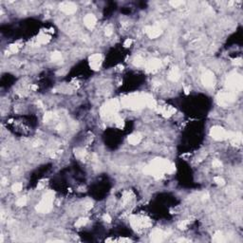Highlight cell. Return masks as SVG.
<instances>
[{"label":"cell","mask_w":243,"mask_h":243,"mask_svg":"<svg viewBox=\"0 0 243 243\" xmlns=\"http://www.w3.org/2000/svg\"><path fill=\"white\" fill-rule=\"evenodd\" d=\"M226 87L230 91H233V92H238L241 91L243 88V78L242 75L238 73V72H231L230 74H228L226 78Z\"/></svg>","instance_id":"277c9868"},{"label":"cell","mask_w":243,"mask_h":243,"mask_svg":"<svg viewBox=\"0 0 243 243\" xmlns=\"http://www.w3.org/2000/svg\"><path fill=\"white\" fill-rule=\"evenodd\" d=\"M113 121H114V123H115V125H116L117 127H119V128H121V129H122V128H124V126H125L124 119L122 118V117H120L118 114L114 117Z\"/></svg>","instance_id":"d4e9b609"},{"label":"cell","mask_w":243,"mask_h":243,"mask_svg":"<svg viewBox=\"0 0 243 243\" xmlns=\"http://www.w3.org/2000/svg\"><path fill=\"white\" fill-rule=\"evenodd\" d=\"M113 33V28L111 25H107L106 28V36H111Z\"/></svg>","instance_id":"d590c367"},{"label":"cell","mask_w":243,"mask_h":243,"mask_svg":"<svg viewBox=\"0 0 243 243\" xmlns=\"http://www.w3.org/2000/svg\"><path fill=\"white\" fill-rule=\"evenodd\" d=\"M50 40H51V35H48L47 33H41L37 38L39 44H48V42H50Z\"/></svg>","instance_id":"603a6c76"},{"label":"cell","mask_w":243,"mask_h":243,"mask_svg":"<svg viewBox=\"0 0 243 243\" xmlns=\"http://www.w3.org/2000/svg\"><path fill=\"white\" fill-rule=\"evenodd\" d=\"M88 62H89V66L91 69L93 70H99L102 62H103V56L100 53H94L88 58Z\"/></svg>","instance_id":"8fae6325"},{"label":"cell","mask_w":243,"mask_h":243,"mask_svg":"<svg viewBox=\"0 0 243 243\" xmlns=\"http://www.w3.org/2000/svg\"><path fill=\"white\" fill-rule=\"evenodd\" d=\"M145 105H146V106H148L152 109H155V110L158 107L157 102L155 101L153 97L149 94H145Z\"/></svg>","instance_id":"ffe728a7"},{"label":"cell","mask_w":243,"mask_h":243,"mask_svg":"<svg viewBox=\"0 0 243 243\" xmlns=\"http://www.w3.org/2000/svg\"><path fill=\"white\" fill-rule=\"evenodd\" d=\"M165 234L163 233V231L160 230V229H154L152 231V233L150 234V239L152 242H156L159 243L161 242L165 239Z\"/></svg>","instance_id":"2e32d148"},{"label":"cell","mask_w":243,"mask_h":243,"mask_svg":"<svg viewBox=\"0 0 243 243\" xmlns=\"http://www.w3.org/2000/svg\"><path fill=\"white\" fill-rule=\"evenodd\" d=\"M216 99H217V103L218 106L226 107L230 106L231 104H233L234 102H235L236 94L235 92H233V91H230V90H223L217 93Z\"/></svg>","instance_id":"8992f818"},{"label":"cell","mask_w":243,"mask_h":243,"mask_svg":"<svg viewBox=\"0 0 243 243\" xmlns=\"http://www.w3.org/2000/svg\"><path fill=\"white\" fill-rule=\"evenodd\" d=\"M201 83L207 88H211L216 85V76L211 70H206L201 75Z\"/></svg>","instance_id":"30bf717a"},{"label":"cell","mask_w":243,"mask_h":243,"mask_svg":"<svg viewBox=\"0 0 243 243\" xmlns=\"http://www.w3.org/2000/svg\"><path fill=\"white\" fill-rule=\"evenodd\" d=\"M53 118V113L52 112H46L44 115V122L48 123V121H51Z\"/></svg>","instance_id":"e575fe53"},{"label":"cell","mask_w":243,"mask_h":243,"mask_svg":"<svg viewBox=\"0 0 243 243\" xmlns=\"http://www.w3.org/2000/svg\"><path fill=\"white\" fill-rule=\"evenodd\" d=\"M51 58L53 62H57V61H60L61 59H62V54H61V52H59V51H54V52H52Z\"/></svg>","instance_id":"83f0119b"},{"label":"cell","mask_w":243,"mask_h":243,"mask_svg":"<svg viewBox=\"0 0 243 243\" xmlns=\"http://www.w3.org/2000/svg\"><path fill=\"white\" fill-rule=\"evenodd\" d=\"M180 77V69L178 66H173V68L168 72V79L172 82H177Z\"/></svg>","instance_id":"ac0fdd59"},{"label":"cell","mask_w":243,"mask_h":243,"mask_svg":"<svg viewBox=\"0 0 243 243\" xmlns=\"http://www.w3.org/2000/svg\"><path fill=\"white\" fill-rule=\"evenodd\" d=\"M178 242H184V241H188L187 239H184V238H180V239H178L177 240Z\"/></svg>","instance_id":"ee69618b"},{"label":"cell","mask_w":243,"mask_h":243,"mask_svg":"<svg viewBox=\"0 0 243 243\" xmlns=\"http://www.w3.org/2000/svg\"><path fill=\"white\" fill-rule=\"evenodd\" d=\"M210 136L215 140V141H224L227 138V131L220 125L213 126L210 130Z\"/></svg>","instance_id":"9c48e42d"},{"label":"cell","mask_w":243,"mask_h":243,"mask_svg":"<svg viewBox=\"0 0 243 243\" xmlns=\"http://www.w3.org/2000/svg\"><path fill=\"white\" fill-rule=\"evenodd\" d=\"M54 199V193L52 191L47 192L40 200V202L36 205V211L41 214H48L52 210V203Z\"/></svg>","instance_id":"5b68a950"},{"label":"cell","mask_w":243,"mask_h":243,"mask_svg":"<svg viewBox=\"0 0 243 243\" xmlns=\"http://www.w3.org/2000/svg\"><path fill=\"white\" fill-rule=\"evenodd\" d=\"M47 180H41L40 182H38V188L39 189H42V188H44L45 187V185L47 184V182H46Z\"/></svg>","instance_id":"60d3db41"},{"label":"cell","mask_w":243,"mask_h":243,"mask_svg":"<svg viewBox=\"0 0 243 243\" xmlns=\"http://www.w3.org/2000/svg\"><path fill=\"white\" fill-rule=\"evenodd\" d=\"M169 4L172 6L173 8H179L180 6L183 5L184 1H179V0H173V1H169Z\"/></svg>","instance_id":"f546056e"},{"label":"cell","mask_w":243,"mask_h":243,"mask_svg":"<svg viewBox=\"0 0 243 243\" xmlns=\"http://www.w3.org/2000/svg\"><path fill=\"white\" fill-rule=\"evenodd\" d=\"M121 106L132 109V110L142 109L144 106H146L145 105V94L132 93L127 95L121 100Z\"/></svg>","instance_id":"7a4b0ae2"},{"label":"cell","mask_w":243,"mask_h":243,"mask_svg":"<svg viewBox=\"0 0 243 243\" xmlns=\"http://www.w3.org/2000/svg\"><path fill=\"white\" fill-rule=\"evenodd\" d=\"M131 197H132V193H131V192H128V191L125 192V193H124V195H123V202H124L125 204L128 203V202L130 201V199L132 198Z\"/></svg>","instance_id":"4316f807"},{"label":"cell","mask_w":243,"mask_h":243,"mask_svg":"<svg viewBox=\"0 0 243 243\" xmlns=\"http://www.w3.org/2000/svg\"><path fill=\"white\" fill-rule=\"evenodd\" d=\"M74 155L76 158H78V159H80L81 161H84L87 158L88 153H87V151L83 148H76L74 150Z\"/></svg>","instance_id":"44dd1931"},{"label":"cell","mask_w":243,"mask_h":243,"mask_svg":"<svg viewBox=\"0 0 243 243\" xmlns=\"http://www.w3.org/2000/svg\"><path fill=\"white\" fill-rule=\"evenodd\" d=\"M88 222V220L87 217H82V218H79V220L76 221L75 223V226L77 228H81V227H84L87 225V223Z\"/></svg>","instance_id":"484cf974"},{"label":"cell","mask_w":243,"mask_h":243,"mask_svg":"<svg viewBox=\"0 0 243 243\" xmlns=\"http://www.w3.org/2000/svg\"><path fill=\"white\" fill-rule=\"evenodd\" d=\"M161 65H162V62L160 59L152 58L145 62L144 69L147 73H156L157 71H159L161 69Z\"/></svg>","instance_id":"ba28073f"},{"label":"cell","mask_w":243,"mask_h":243,"mask_svg":"<svg viewBox=\"0 0 243 243\" xmlns=\"http://www.w3.org/2000/svg\"><path fill=\"white\" fill-rule=\"evenodd\" d=\"M189 92H190V88L188 87H184V93L187 95V94H189Z\"/></svg>","instance_id":"7bdbcfd3"},{"label":"cell","mask_w":243,"mask_h":243,"mask_svg":"<svg viewBox=\"0 0 243 243\" xmlns=\"http://www.w3.org/2000/svg\"><path fill=\"white\" fill-rule=\"evenodd\" d=\"M188 224H189V220H182V221H180L179 224H178V227H179V229H180V230H185L186 228H187V225Z\"/></svg>","instance_id":"836d02e7"},{"label":"cell","mask_w":243,"mask_h":243,"mask_svg":"<svg viewBox=\"0 0 243 243\" xmlns=\"http://www.w3.org/2000/svg\"><path fill=\"white\" fill-rule=\"evenodd\" d=\"M103 220H104L106 222L109 223V222H111V217L109 216L108 214H105L104 217H103Z\"/></svg>","instance_id":"f35d334b"},{"label":"cell","mask_w":243,"mask_h":243,"mask_svg":"<svg viewBox=\"0 0 243 243\" xmlns=\"http://www.w3.org/2000/svg\"><path fill=\"white\" fill-rule=\"evenodd\" d=\"M92 207H93V204H92V202H90V201L87 202L86 205H85V208H86V210H90Z\"/></svg>","instance_id":"b9f144b4"},{"label":"cell","mask_w":243,"mask_h":243,"mask_svg":"<svg viewBox=\"0 0 243 243\" xmlns=\"http://www.w3.org/2000/svg\"><path fill=\"white\" fill-rule=\"evenodd\" d=\"M32 88L33 90H36V89L38 88V87H37V86H32Z\"/></svg>","instance_id":"f6af8a7d"},{"label":"cell","mask_w":243,"mask_h":243,"mask_svg":"<svg viewBox=\"0 0 243 243\" xmlns=\"http://www.w3.org/2000/svg\"><path fill=\"white\" fill-rule=\"evenodd\" d=\"M96 22H97V19H96V16L94 14H87L86 16L84 17L85 26H86L89 29H92L95 27Z\"/></svg>","instance_id":"e0dca14e"},{"label":"cell","mask_w":243,"mask_h":243,"mask_svg":"<svg viewBox=\"0 0 243 243\" xmlns=\"http://www.w3.org/2000/svg\"><path fill=\"white\" fill-rule=\"evenodd\" d=\"M59 9L66 14H73L77 11V6L73 2L64 1L59 5Z\"/></svg>","instance_id":"7c38bea8"},{"label":"cell","mask_w":243,"mask_h":243,"mask_svg":"<svg viewBox=\"0 0 243 243\" xmlns=\"http://www.w3.org/2000/svg\"><path fill=\"white\" fill-rule=\"evenodd\" d=\"M156 110L160 112L165 118H170L173 114H175L176 108L171 106H158Z\"/></svg>","instance_id":"9a60e30c"},{"label":"cell","mask_w":243,"mask_h":243,"mask_svg":"<svg viewBox=\"0 0 243 243\" xmlns=\"http://www.w3.org/2000/svg\"><path fill=\"white\" fill-rule=\"evenodd\" d=\"M22 183H20V182H16V183H14L13 186H11V190H13L14 192L17 193V192H20L22 190Z\"/></svg>","instance_id":"f1b7e54d"},{"label":"cell","mask_w":243,"mask_h":243,"mask_svg":"<svg viewBox=\"0 0 243 243\" xmlns=\"http://www.w3.org/2000/svg\"><path fill=\"white\" fill-rule=\"evenodd\" d=\"M212 165H213V167H215V168H220V167H221V166H222V163H221V161H218V160H215L214 161H213Z\"/></svg>","instance_id":"8d00e7d4"},{"label":"cell","mask_w":243,"mask_h":243,"mask_svg":"<svg viewBox=\"0 0 243 243\" xmlns=\"http://www.w3.org/2000/svg\"><path fill=\"white\" fill-rule=\"evenodd\" d=\"M214 180H215L216 183L217 185H220V186H223L224 184H225V180H224L223 178L220 177V176H217V177H215L214 178Z\"/></svg>","instance_id":"1f68e13d"},{"label":"cell","mask_w":243,"mask_h":243,"mask_svg":"<svg viewBox=\"0 0 243 243\" xmlns=\"http://www.w3.org/2000/svg\"><path fill=\"white\" fill-rule=\"evenodd\" d=\"M233 65L235 66H240L242 65V59L241 58H236L233 61Z\"/></svg>","instance_id":"74e56055"},{"label":"cell","mask_w":243,"mask_h":243,"mask_svg":"<svg viewBox=\"0 0 243 243\" xmlns=\"http://www.w3.org/2000/svg\"><path fill=\"white\" fill-rule=\"evenodd\" d=\"M18 51H19V46L17 44H13L9 47V51L11 53H17Z\"/></svg>","instance_id":"d6a6232c"},{"label":"cell","mask_w":243,"mask_h":243,"mask_svg":"<svg viewBox=\"0 0 243 243\" xmlns=\"http://www.w3.org/2000/svg\"><path fill=\"white\" fill-rule=\"evenodd\" d=\"M121 106V103L117 99H112L103 105L100 109V115L104 120L114 119V117L118 114V111Z\"/></svg>","instance_id":"3957f363"},{"label":"cell","mask_w":243,"mask_h":243,"mask_svg":"<svg viewBox=\"0 0 243 243\" xmlns=\"http://www.w3.org/2000/svg\"><path fill=\"white\" fill-rule=\"evenodd\" d=\"M132 40L131 39H129V38H127L125 42H124V46L125 47V48H128V47H130L131 46V44H132Z\"/></svg>","instance_id":"ab89813d"},{"label":"cell","mask_w":243,"mask_h":243,"mask_svg":"<svg viewBox=\"0 0 243 243\" xmlns=\"http://www.w3.org/2000/svg\"><path fill=\"white\" fill-rule=\"evenodd\" d=\"M212 240H213V242H216V243L224 242L225 241V238H224L223 233L221 232V231H217V232L214 234V235H213Z\"/></svg>","instance_id":"7402d4cb"},{"label":"cell","mask_w":243,"mask_h":243,"mask_svg":"<svg viewBox=\"0 0 243 243\" xmlns=\"http://www.w3.org/2000/svg\"><path fill=\"white\" fill-rule=\"evenodd\" d=\"M145 64V61L144 59L142 57V56H136L134 59H133V65H134L135 66H138V68H141V66H143Z\"/></svg>","instance_id":"cb8c5ba5"},{"label":"cell","mask_w":243,"mask_h":243,"mask_svg":"<svg viewBox=\"0 0 243 243\" xmlns=\"http://www.w3.org/2000/svg\"><path fill=\"white\" fill-rule=\"evenodd\" d=\"M233 145H240L242 143V134L240 132L227 131V138Z\"/></svg>","instance_id":"5bb4252c"},{"label":"cell","mask_w":243,"mask_h":243,"mask_svg":"<svg viewBox=\"0 0 243 243\" xmlns=\"http://www.w3.org/2000/svg\"><path fill=\"white\" fill-rule=\"evenodd\" d=\"M144 173H146L157 180L161 179L165 173L172 174L176 171V165L173 162L169 161L166 159L156 158L150 162V165L143 169Z\"/></svg>","instance_id":"6da1fadb"},{"label":"cell","mask_w":243,"mask_h":243,"mask_svg":"<svg viewBox=\"0 0 243 243\" xmlns=\"http://www.w3.org/2000/svg\"><path fill=\"white\" fill-rule=\"evenodd\" d=\"M143 32L147 34L149 38L156 39L162 33V29L159 26H146L144 28Z\"/></svg>","instance_id":"4fadbf2b"},{"label":"cell","mask_w":243,"mask_h":243,"mask_svg":"<svg viewBox=\"0 0 243 243\" xmlns=\"http://www.w3.org/2000/svg\"><path fill=\"white\" fill-rule=\"evenodd\" d=\"M16 204L18 206H20V207H22V206H25L27 204V198L26 197H21L17 199V201H16Z\"/></svg>","instance_id":"4dcf8cb0"},{"label":"cell","mask_w":243,"mask_h":243,"mask_svg":"<svg viewBox=\"0 0 243 243\" xmlns=\"http://www.w3.org/2000/svg\"><path fill=\"white\" fill-rule=\"evenodd\" d=\"M128 143L132 145H137L140 143L142 142L143 140V136L140 134V133H134V134H131L130 136H128Z\"/></svg>","instance_id":"d6986e66"},{"label":"cell","mask_w":243,"mask_h":243,"mask_svg":"<svg viewBox=\"0 0 243 243\" xmlns=\"http://www.w3.org/2000/svg\"><path fill=\"white\" fill-rule=\"evenodd\" d=\"M130 225L135 231H141L144 228H147L151 225L149 220L145 217H138V216H131L130 217Z\"/></svg>","instance_id":"52a82bcc"}]
</instances>
